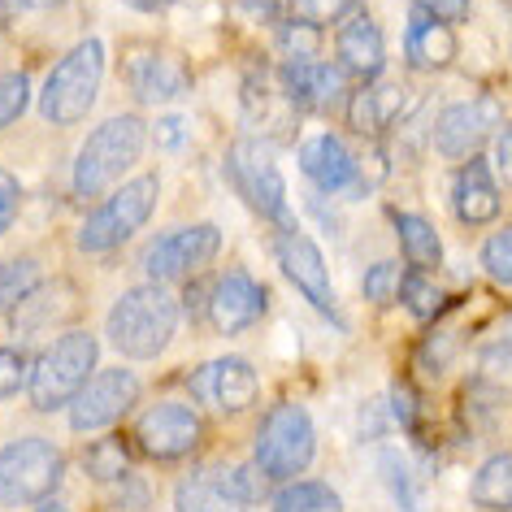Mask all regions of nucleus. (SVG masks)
Returning a JSON list of instances; mask_svg holds the SVG:
<instances>
[{"mask_svg":"<svg viewBox=\"0 0 512 512\" xmlns=\"http://www.w3.org/2000/svg\"><path fill=\"white\" fill-rule=\"evenodd\" d=\"M9 22V0H0V27Z\"/></svg>","mask_w":512,"mask_h":512,"instance_id":"nucleus-44","label":"nucleus"},{"mask_svg":"<svg viewBox=\"0 0 512 512\" xmlns=\"http://www.w3.org/2000/svg\"><path fill=\"white\" fill-rule=\"evenodd\" d=\"M421 14L439 18V22H465L469 18V0H417Z\"/></svg>","mask_w":512,"mask_h":512,"instance_id":"nucleus-40","label":"nucleus"},{"mask_svg":"<svg viewBox=\"0 0 512 512\" xmlns=\"http://www.w3.org/2000/svg\"><path fill=\"white\" fill-rule=\"evenodd\" d=\"M317 31L322 27H309V22H296L291 18L283 27V53H287V66H300V61H317Z\"/></svg>","mask_w":512,"mask_h":512,"instance_id":"nucleus-35","label":"nucleus"},{"mask_svg":"<svg viewBox=\"0 0 512 512\" xmlns=\"http://www.w3.org/2000/svg\"><path fill=\"white\" fill-rule=\"evenodd\" d=\"M261 313H265V287L243 270L217 278V287L209 291V322L222 330V335L248 330Z\"/></svg>","mask_w":512,"mask_h":512,"instance_id":"nucleus-18","label":"nucleus"},{"mask_svg":"<svg viewBox=\"0 0 512 512\" xmlns=\"http://www.w3.org/2000/svg\"><path fill=\"white\" fill-rule=\"evenodd\" d=\"M14 5H22V9H57V5H66V0H14Z\"/></svg>","mask_w":512,"mask_h":512,"instance_id":"nucleus-43","label":"nucleus"},{"mask_svg":"<svg viewBox=\"0 0 512 512\" xmlns=\"http://www.w3.org/2000/svg\"><path fill=\"white\" fill-rule=\"evenodd\" d=\"M226 170H230V178H235L239 196L248 200L252 209L265 217V222H278V226L291 230L287 183H283V174H278L270 148L256 144V139H252V144H235V152H230V161H226Z\"/></svg>","mask_w":512,"mask_h":512,"instance_id":"nucleus-8","label":"nucleus"},{"mask_svg":"<svg viewBox=\"0 0 512 512\" xmlns=\"http://www.w3.org/2000/svg\"><path fill=\"white\" fill-rule=\"evenodd\" d=\"M274 512H343V504L326 482H291L278 491Z\"/></svg>","mask_w":512,"mask_h":512,"instance_id":"nucleus-26","label":"nucleus"},{"mask_svg":"<svg viewBox=\"0 0 512 512\" xmlns=\"http://www.w3.org/2000/svg\"><path fill=\"white\" fill-rule=\"evenodd\" d=\"M31 382V361L18 348H0V400L18 395Z\"/></svg>","mask_w":512,"mask_h":512,"instance_id":"nucleus-36","label":"nucleus"},{"mask_svg":"<svg viewBox=\"0 0 512 512\" xmlns=\"http://www.w3.org/2000/svg\"><path fill=\"white\" fill-rule=\"evenodd\" d=\"M482 374L495 387H512V343H495L491 352L482 356Z\"/></svg>","mask_w":512,"mask_h":512,"instance_id":"nucleus-38","label":"nucleus"},{"mask_svg":"<svg viewBox=\"0 0 512 512\" xmlns=\"http://www.w3.org/2000/svg\"><path fill=\"white\" fill-rule=\"evenodd\" d=\"M404 87L400 83H369L361 87V92L352 96V105H348V126L356 135H365V139H378V135H387L395 122H400V113H404Z\"/></svg>","mask_w":512,"mask_h":512,"instance_id":"nucleus-21","label":"nucleus"},{"mask_svg":"<svg viewBox=\"0 0 512 512\" xmlns=\"http://www.w3.org/2000/svg\"><path fill=\"white\" fill-rule=\"evenodd\" d=\"M57 291H61V283H40V287H35L31 291V296L27 300H22L18 304V309H14V322H18V330H22V335H27V330H35V326H48V322H57V317H66L70 313V300H61V304H53V296H57Z\"/></svg>","mask_w":512,"mask_h":512,"instance_id":"nucleus-28","label":"nucleus"},{"mask_svg":"<svg viewBox=\"0 0 512 512\" xmlns=\"http://www.w3.org/2000/svg\"><path fill=\"white\" fill-rule=\"evenodd\" d=\"M391 222H395V230H400V248H404V256L417 265V270H434V265L443 261V239H439V230H434L426 217L395 209V213H391Z\"/></svg>","mask_w":512,"mask_h":512,"instance_id":"nucleus-25","label":"nucleus"},{"mask_svg":"<svg viewBox=\"0 0 512 512\" xmlns=\"http://www.w3.org/2000/svg\"><path fill=\"white\" fill-rule=\"evenodd\" d=\"M404 57L413 70H443L456 61V35H452V22H439L430 14H421L408 22L404 31Z\"/></svg>","mask_w":512,"mask_h":512,"instance_id":"nucleus-22","label":"nucleus"},{"mask_svg":"<svg viewBox=\"0 0 512 512\" xmlns=\"http://www.w3.org/2000/svg\"><path fill=\"white\" fill-rule=\"evenodd\" d=\"M96 369V339L83 330L61 335L53 348H44V356L31 369V404L40 413H57L79 400V391L92 382Z\"/></svg>","mask_w":512,"mask_h":512,"instance_id":"nucleus-3","label":"nucleus"},{"mask_svg":"<svg viewBox=\"0 0 512 512\" xmlns=\"http://www.w3.org/2000/svg\"><path fill=\"white\" fill-rule=\"evenodd\" d=\"M283 92L300 109H335L343 100V70L326 66V61H300V66L283 70Z\"/></svg>","mask_w":512,"mask_h":512,"instance_id":"nucleus-23","label":"nucleus"},{"mask_svg":"<svg viewBox=\"0 0 512 512\" xmlns=\"http://www.w3.org/2000/svg\"><path fill=\"white\" fill-rule=\"evenodd\" d=\"M157 187H161L157 174H144V178H135V183H126L122 191H113L83 222L79 248L83 252H113L118 243H126L152 217V209H157Z\"/></svg>","mask_w":512,"mask_h":512,"instance_id":"nucleus-7","label":"nucleus"},{"mask_svg":"<svg viewBox=\"0 0 512 512\" xmlns=\"http://www.w3.org/2000/svg\"><path fill=\"white\" fill-rule=\"evenodd\" d=\"M191 395L217 413H243L256 400V374L239 356H217L191 374Z\"/></svg>","mask_w":512,"mask_h":512,"instance_id":"nucleus-15","label":"nucleus"},{"mask_svg":"<svg viewBox=\"0 0 512 512\" xmlns=\"http://www.w3.org/2000/svg\"><path fill=\"white\" fill-rule=\"evenodd\" d=\"M27 100H31L27 74H0V131H5L9 122H18V118H22Z\"/></svg>","mask_w":512,"mask_h":512,"instance_id":"nucleus-34","label":"nucleus"},{"mask_svg":"<svg viewBox=\"0 0 512 512\" xmlns=\"http://www.w3.org/2000/svg\"><path fill=\"white\" fill-rule=\"evenodd\" d=\"M217 248H222V230L217 226H183V230L161 235L144 252V270L157 278V283H183L200 265L213 261Z\"/></svg>","mask_w":512,"mask_h":512,"instance_id":"nucleus-10","label":"nucleus"},{"mask_svg":"<svg viewBox=\"0 0 512 512\" xmlns=\"http://www.w3.org/2000/svg\"><path fill=\"white\" fill-rule=\"evenodd\" d=\"M66 460L48 439H14L0 447V504H44L57 491Z\"/></svg>","mask_w":512,"mask_h":512,"instance_id":"nucleus-6","label":"nucleus"},{"mask_svg":"<svg viewBox=\"0 0 512 512\" xmlns=\"http://www.w3.org/2000/svg\"><path fill=\"white\" fill-rule=\"evenodd\" d=\"M18 200H22V187H18V178L0 170V235H5V230L14 226V217H18Z\"/></svg>","mask_w":512,"mask_h":512,"instance_id":"nucleus-39","label":"nucleus"},{"mask_svg":"<svg viewBox=\"0 0 512 512\" xmlns=\"http://www.w3.org/2000/svg\"><path fill=\"white\" fill-rule=\"evenodd\" d=\"M300 170L322 191H352V196H365L369 191L361 178V161L352 157L339 135H313L300 148Z\"/></svg>","mask_w":512,"mask_h":512,"instance_id":"nucleus-16","label":"nucleus"},{"mask_svg":"<svg viewBox=\"0 0 512 512\" xmlns=\"http://www.w3.org/2000/svg\"><path fill=\"white\" fill-rule=\"evenodd\" d=\"M83 465H87V473H92L96 482H122L126 478V447H122V439L105 434L96 447H87Z\"/></svg>","mask_w":512,"mask_h":512,"instance_id":"nucleus-31","label":"nucleus"},{"mask_svg":"<svg viewBox=\"0 0 512 512\" xmlns=\"http://www.w3.org/2000/svg\"><path fill=\"white\" fill-rule=\"evenodd\" d=\"M452 209L465 226H486L499 217V183L482 157H469L452 178Z\"/></svg>","mask_w":512,"mask_h":512,"instance_id":"nucleus-19","label":"nucleus"},{"mask_svg":"<svg viewBox=\"0 0 512 512\" xmlns=\"http://www.w3.org/2000/svg\"><path fill=\"white\" fill-rule=\"evenodd\" d=\"M178 330V300L161 287H135L113 304L109 313V339L122 356L148 361V356L165 352V343Z\"/></svg>","mask_w":512,"mask_h":512,"instance_id":"nucleus-1","label":"nucleus"},{"mask_svg":"<svg viewBox=\"0 0 512 512\" xmlns=\"http://www.w3.org/2000/svg\"><path fill=\"white\" fill-rule=\"evenodd\" d=\"M482 270L491 274L495 283L512 287V226L495 230V235L482 243Z\"/></svg>","mask_w":512,"mask_h":512,"instance_id":"nucleus-32","label":"nucleus"},{"mask_svg":"<svg viewBox=\"0 0 512 512\" xmlns=\"http://www.w3.org/2000/svg\"><path fill=\"white\" fill-rule=\"evenodd\" d=\"M144 139H148V126L139 118H131V113L96 126L92 139H87L83 152H79V161H74V191H79V196H100V191H109L139 161Z\"/></svg>","mask_w":512,"mask_h":512,"instance_id":"nucleus-2","label":"nucleus"},{"mask_svg":"<svg viewBox=\"0 0 512 512\" xmlns=\"http://www.w3.org/2000/svg\"><path fill=\"white\" fill-rule=\"evenodd\" d=\"M35 512H66V508H57V504H44V508H35Z\"/></svg>","mask_w":512,"mask_h":512,"instance_id":"nucleus-45","label":"nucleus"},{"mask_svg":"<svg viewBox=\"0 0 512 512\" xmlns=\"http://www.w3.org/2000/svg\"><path fill=\"white\" fill-rule=\"evenodd\" d=\"M335 48H339V66H343V74H352V79L374 83L378 74H382V66H387V48H382V31H378V22L369 18L361 5L348 9V18L339 22Z\"/></svg>","mask_w":512,"mask_h":512,"instance_id":"nucleus-17","label":"nucleus"},{"mask_svg":"<svg viewBox=\"0 0 512 512\" xmlns=\"http://www.w3.org/2000/svg\"><path fill=\"white\" fill-rule=\"evenodd\" d=\"M35 287H40V265H35L31 256L5 261L0 265V313H14Z\"/></svg>","mask_w":512,"mask_h":512,"instance_id":"nucleus-27","label":"nucleus"},{"mask_svg":"<svg viewBox=\"0 0 512 512\" xmlns=\"http://www.w3.org/2000/svg\"><path fill=\"white\" fill-rule=\"evenodd\" d=\"M126 83L139 100L161 105V100H174L187 87V70L174 57L157 53V48H139V53L126 57Z\"/></svg>","mask_w":512,"mask_h":512,"instance_id":"nucleus-20","label":"nucleus"},{"mask_svg":"<svg viewBox=\"0 0 512 512\" xmlns=\"http://www.w3.org/2000/svg\"><path fill=\"white\" fill-rule=\"evenodd\" d=\"M400 300L408 304V313L421 317V322H434V317L443 313V304H447V296H443V291L430 283L426 270H417V274H408V278H404Z\"/></svg>","mask_w":512,"mask_h":512,"instance_id":"nucleus-30","label":"nucleus"},{"mask_svg":"<svg viewBox=\"0 0 512 512\" xmlns=\"http://www.w3.org/2000/svg\"><path fill=\"white\" fill-rule=\"evenodd\" d=\"M204 421L196 417V408L187 404H157L139 417L135 443L148 460H183L200 447Z\"/></svg>","mask_w":512,"mask_h":512,"instance_id":"nucleus-12","label":"nucleus"},{"mask_svg":"<svg viewBox=\"0 0 512 512\" xmlns=\"http://www.w3.org/2000/svg\"><path fill=\"white\" fill-rule=\"evenodd\" d=\"M135 395H139V378L131 374V369H105V374H96L79 391V400L70 404V426L79 434L105 430L118 417L131 413Z\"/></svg>","mask_w":512,"mask_h":512,"instance_id":"nucleus-13","label":"nucleus"},{"mask_svg":"<svg viewBox=\"0 0 512 512\" xmlns=\"http://www.w3.org/2000/svg\"><path fill=\"white\" fill-rule=\"evenodd\" d=\"M278 265H283V274L291 278V287L304 291V300L317 304V309H322L335 326H343V317L335 313V287H330L322 248H317L313 239H304V235H296V230H287V235L278 239Z\"/></svg>","mask_w":512,"mask_h":512,"instance_id":"nucleus-14","label":"nucleus"},{"mask_svg":"<svg viewBox=\"0 0 512 512\" xmlns=\"http://www.w3.org/2000/svg\"><path fill=\"white\" fill-rule=\"evenodd\" d=\"M256 478L243 465H209L178 482V512H248Z\"/></svg>","mask_w":512,"mask_h":512,"instance_id":"nucleus-9","label":"nucleus"},{"mask_svg":"<svg viewBox=\"0 0 512 512\" xmlns=\"http://www.w3.org/2000/svg\"><path fill=\"white\" fill-rule=\"evenodd\" d=\"M499 126V100L478 96V100H460V105H447L434 122V152L447 161L460 157H478V148L495 135Z\"/></svg>","mask_w":512,"mask_h":512,"instance_id":"nucleus-11","label":"nucleus"},{"mask_svg":"<svg viewBox=\"0 0 512 512\" xmlns=\"http://www.w3.org/2000/svg\"><path fill=\"white\" fill-rule=\"evenodd\" d=\"M313 452H317V430H313V417L300 404H278L261 421V434H256V469L265 478H274V482L300 478L313 465Z\"/></svg>","mask_w":512,"mask_h":512,"instance_id":"nucleus-5","label":"nucleus"},{"mask_svg":"<svg viewBox=\"0 0 512 512\" xmlns=\"http://www.w3.org/2000/svg\"><path fill=\"white\" fill-rule=\"evenodd\" d=\"M348 9H352V0H291V18L309 22V27H326L339 14H348Z\"/></svg>","mask_w":512,"mask_h":512,"instance_id":"nucleus-37","label":"nucleus"},{"mask_svg":"<svg viewBox=\"0 0 512 512\" xmlns=\"http://www.w3.org/2000/svg\"><path fill=\"white\" fill-rule=\"evenodd\" d=\"M400 291H404V274L395 270L391 261H382L365 274V300L369 304H391V300H400Z\"/></svg>","mask_w":512,"mask_h":512,"instance_id":"nucleus-33","label":"nucleus"},{"mask_svg":"<svg viewBox=\"0 0 512 512\" xmlns=\"http://www.w3.org/2000/svg\"><path fill=\"white\" fill-rule=\"evenodd\" d=\"M131 9H139V14H157V9H165V5H174V0H126Z\"/></svg>","mask_w":512,"mask_h":512,"instance_id":"nucleus-42","label":"nucleus"},{"mask_svg":"<svg viewBox=\"0 0 512 512\" xmlns=\"http://www.w3.org/2000/svg\"><path fill=\"white\" fill-rule=\"evenodd\" d=\"M157 139H161V148H165V152H178V148H183V139H187L183 118H161Z\"/></svg>","mask_w":512,"mask_h":512,"instance_id":"nucleus-41","label":"nucleus"},{"mask_svg":"<svg viewBox=\"0 0 512 512\" xmlns=\"http://www.w3.org/2000/svg\"><path fill=\"white\" fill-rule=\"evenodd\" d=\"M469 499L482 512H512V452L486 456L469 482Z\"/></svg>","mask_w":512,"mask_h":512,"instance_id":"nucleus-24","label":"nucleus"},{"mask_svg":"<svg viewBox=\"0 0 512 512\" xmlns=\"http://www.w3.org/2000/svg\"><path fill=\"white\" fill-rule=\"evenodd\" d=\"M382 478H387L391 499L400 504V512H421V486H417V478H413V469H408L404 456H395V452L382 456Z\"/></svg>","mask_w":512,"mask_h":512,"instance_id":"nucleus-29","label":"nucleus"},{"mask_svg":"<svg viewBox=\"0 0 512 512\" xmlns=\"http://www.w3.org/2000/svg\"><path fill=\"white\" fill-rule=\"evenodd\" d=\"M256 5H265V9H274V5H278V0H256Z\"/></svg>","mask_w":512,"mask_h":512,"instance_id":"nucleus-46","label":"nucleus"},{"mask_svg":"<svg viewBox=\"0 0 512 512\" xmlns=\"http://www.w3.org/2000/svg\"><path fill=\"white\" fill-rule=\"evenodd\" d=\"M105 79V44L100 40H83L79 48H70L57 61V70L48 74L44 96H40V113L53 126H74L92 109V100Z\"/></svg>","mask_w":512,"mask_h":512,"instance_id":"nucleus-4","label":"nucleus"}]
</instances>
